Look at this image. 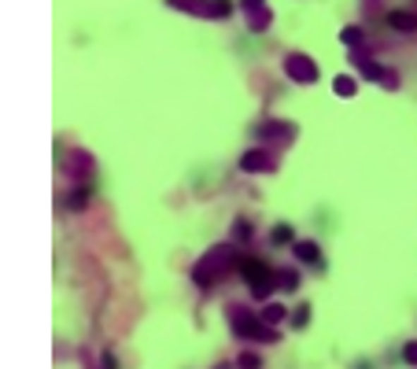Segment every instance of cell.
Returning a JSON list of instances; mask_svg holds the SVG:
<instances>
[{
    "label": "cell",
    "instance_id": "obj_1",
    "mask_svg": "<svg viewBox=\"0 0 417 369\" xmlns=\"http://www.w3.org/2000/svg\"><path fill=\"white\" fill-rule=\"evenodd\" d=\"M233 266H240L233 244H218V248L207 251L196 266H192V281H196L200 288H211V284H218L222 277H226Z\"/></svg>",
    "mask_w": 417,
    "mask_h": 369
},
{
    "label": "cell",
    "instance_id": "obj_2",
    "mask_svg": "<svg viewBox=\"0 0 417 369\" xmlns=\"http://www.w3.org/2000/svg\"><path fill=\"white\" fill-rule=\"evenodd\" d=\"M229 325H233V336H240V340H259V344H274L277 340V329L266 322V317H255L251 310L244 307H229Z\"/></svg>",
    "mask_w": 417,
    "mask_h": 369
},
{
    "label": "cell",
    "instance_id": "obj_3",
    "mask_svg": "<svg viewBox=\"0 0 417 369\" xmlns=\"http://www.w3.org/2000/svg\"><path fill=\"white\" fill-rule=\"evenodd\" d=\"M240 277L251 284L255 299H270V296H274V288H277V274L262 259H240Z\"/></svg>",
    "mask_w": 417,
    "mask_h": 369
},
{
    "label": "cell",
    "instance_id": "obj_4",
    "mask_svg": "<svg viewBox=\"0 0 417 369\" xmlns=\"http://www.w3.org/2000/svg\"><path fill=\"white\" fill-rule=\"evenodd\" d=\"M284 74L292 78L296 85H314L318 82V63L310 56H303V52H292L284 59Z\"/></svg>",
    "mask_w": 417,
    "mask_h": 369
},
{
    "label": "cell",
    "instance_id": "obj_5",
    "mask_svg": "<svg viewBox=\"0 0 417 369\" xmlns=\"http://www.w3.org/2000/svg\"><path fill=\"white\" fill-rule=\"evenodd\" d=\"M240 170H244V174H274L277 170V159L270 155L266 148H251V152L240 155Z\"/></svg>",
    "mask_w": 417,
    "mask_h": 369
},
{
    "label": "cell",
    "instance_id": "obj_6",
    "mask_svg": "<svg viewBox=\"0 0 417 369\" xmlns=\"http://www.w3.org/2000/svg\"><path fill=\"white\" fill-rule=\"evenodd\" d=\"M255 137H259V140H292V137H296V126H292V122H274V119H270V122H259V126H255Z\"/></svg>",
    "mask_w": 417,
    "mask_h": 369
},
{
    "label": "cell",
    "instance_id": "obj_7",
    "mask_svg": "<svg viewBox=\"0 0 417 369\" xmlns=\"http://www.w3.org/2000/svg\"><path fill=\"white\" fill-rule=\"evenodd\" d=\"M384 23H388L392 30H399V34H417V15L413 11H388Z\"/></svg>",
    "mask_w": 417,
    "mask_h": 369
},
{
    "label": "cell",
    "instance_id": "obj_8",
    "mask_svg": "<svg viewBox=\"0 0 417 369\" xmlns=\"http://www.w3.org/2000/svg\"><path fill=\"white\" fill-rule=\"evenodd\" d=\"M351 59H355V71H358V78H365V82H380V78H384V67H377V63L370 59V56H351Z\"/></svg>",
    "mask_w": 417,
    "mask_h": 369
},
{
    "label": "cell",
    "instance_id": "obj_9",
    "mask_svg": "<svg viewBox=\"0 0 417 369\" xmlns=\"http://www.w3.org/2000/svg\"><path fill=\"white\" fill-rule=\"evenodd\" d=\"M67 170H71V178L85 181V178H89V170H92V159H89L85 152H74V155H71V163H67Z\"/></svg>",
    "mask_w": 417,
    "mask_h": 369
},
{
    "label": "cell",
    "instance_id": "obj_10",
    "mask_svg": "<svg viewBox=\"0 0 417 369\" xmlns=\"http://www.w3.org/2000/svg\"><path fill=\"white\" fill-rule=\"evenodd\" d=\"M292 251H296V259H299V262H318V259H322V251H318L314 240H296Z\"/></svg>",
    "mask_w": 417,
    "mask_h": 369
},
{
    "label": "cell",
    "instance_id": "obj_11",
    "mask_svg": "<svg viewBox=\"0 0 417 369\" xmlns=\"http://www.w3.org/2000/svg\"><path fill=\"white\" fill-rule=\"evenodd\" d=\"M89 200H92V188H89V185H78L71 196H67V207H71V211H85Z\"/></svg>",
    "mask_w": 417,
    "mask_h": 369
},
{
    "label": "cell",
    "instance_id": "obj_12",
    "mask_svg": "<svg viewBox=\"0 0 417 369\" xmlns=\"http://www.w3.org/2000/svg\"><path fill=\"white\" fill-rule=\"evenodd\" d=\"M274 23V11L270 8H262V11H255V15H248V30H255V34H262V30Z\"/></svg>",
    "mask_w": 417,
    "mask_h": 369
},
{
    "label": "cell",
    "instance_id": "obj_13",
    "mask_svg": "<svg viewBox=\"0 0 417 369\" xmlns=\"http://www.w3.org/2000/svg\"><path fill=\"white\" fill-rule=\"evenodd\" d=\"M332 92H336V96H344V100H351V96L358 92V89H355V78L340 74V78H336V82H332Z\"/></svg>",
    "mask_w": 417,
    "mask_h": 369
},
{
    "label": "cell",
    "instance_id": "obj_14",
    "mask_svg": "<svg viewBox=\"0 0 417 369\" xmlns=\"http://www.w3.org/2000/svg\"><path fill=\"white\" fill-rule=\"evenodd\" d=\"M292 236H296V233H292V226H284V222H281V226H274V229H270V240H274V244H296Z\"/></svg>",
    "mask_w": 417,
    "mask_h": 369
},
{
    "label": "cell",
    "instance_id": "obj_15",
    "mask_svg": "<svg viewBox=\"0 0 417 369\" xmlns=\"http://www.w3.org/2000/svg\"><path fill=\"white\" fill-rule=\"evenodd\" d=\"M262 317H266V322H270V325H277V322H284V317H288V310L281 307V303H266V310H262Z\"/></svg>",
    "mask_w": 417,
    "mask_h": 369
},
{
    "label": "cell",
    "instance_id": "obj_16",
    "mask_svg": "<svg viewBox=\"0 0 417 369\" xmlns=\"http://www.w3.org/2000/svg\"><path fill=\"white\" fill-rule=\"evenodd\" d=\"M362 26H344V34H340V41L347 44V48H355V44H362Z\"/></svg>",
    "mask_w": 417,
    "mask_h": 369
},
{
    "label": "cell",
    "instance_id": "obj_17",
    "mask_svg": "<svg viewBox=\"0 0 417 369\" xmlns=\"http://www.w3.org/2000/svg\"><path fill=\"white\" fill-rule=\"evenodd\" d=\"M277 284L284 288V292H296V288H299V274H296V270H284V274H277Z\"/></svg>",
    "mask_w": 417,
    "mask_h": 369
},
{
    "label": "cell",
    "instance_id": "obj_18",
    "mask_svg": "<svg viewBox=\"0 0 417 369\" xmlns=\"http://www.w3.org/2000/svg\"><path fill=\"white\" fill-rule=\"evenodd\" d=\"M233 240H240V244H244V240H251V222L236 218V222H233Z\"/></svg>",
    "mask_w": 417,
    "mask_h": 369
},
{
    "label": "cell",
    "instance_id": "obj_19",
    "mask_svg": "<svg viewBox=\"0 0 417 369\" xmlns=\"http://www.w3.org/2000/svg\"><path fill=\"white\" fill-rule=\"evenodd\" d=\"M259 365H262V358H259V355H251V351L236 358V369H259Z\"/></svg>",
    "mask_w": 417,
    "mask_h": 369
},
{
    "label": "cell",
    "instance_id": "obj_20",
    "mask_svg": "<svg viewBox=\"0 0 417 369\" xmlns=\"http://www.w3.org/2000/svg\"><path fill=\"white\" fill-rule=\"evenodd\" d=\"M292 325H296V329H307V325H310V307H299V310L292 314Z\"/></svg>",
    "mask_w": 417,
    "mask_h": 369
},
{
    "label": "cell",
    "instance_id": "obj_21",
    "mask_svg": "<svg viewBox=\"0 0 417 369\" xmlns=\"http://www.w3.org/2000/svg\"><path fill=\"white\" fill-rule=\"evenodd\" d=\"M240 8H244V15H255L266 8V0H240Z\"/></svg>",
    "mask_w": 417,
    "mask_h": 369
},
{
    "label": "cell",
    "instance_id": "obj_22",
    "mask_svg": "<svg viewBox=\"0 0 417 369\" xmlns=\"http://www.w3.org/2000/svg\"><path fill=\"white\" fill-rule=\"evenodd\" d=\"M380 85H384V89H399V74H395V71H384Z\"/></svg>",
    "mask_w": 417,
    "mask_h": 369
},
{
    "label": "cell",
    "instance_id": "obj_23",
    "mask_svg": "<svg viewBox=\"0 0 417 369\" xmlns=\"http://www.w3.org/2000/svg\"><path fill=\"white\" fill-rule=\"evenodd\" d=\"M403 358H406L410 365H417V340H410V344L403 347Z\"/></svg>",
    "mask_w": 417,
    "mask_h": 369
}]
</instances>
